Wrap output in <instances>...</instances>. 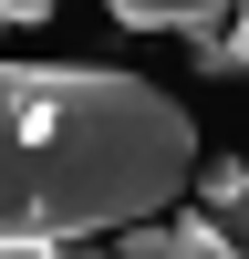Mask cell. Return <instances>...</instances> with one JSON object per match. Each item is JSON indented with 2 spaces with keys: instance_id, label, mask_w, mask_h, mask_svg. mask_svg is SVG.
<instances>
[{
  "instance_id": "6da1fadb",
  "label": "cell",
  "mask_w": 249,
  "mask_h": 259,
  "mask_svg": "<svg viewBox=\"0 0 249 259\" xmlns=\"http://www.w3.org/2000/svg\"><path fill=\"white\" fill-rule=\"evenodd\" d=\"M11 114V166H0V228L11 239H104L145 228L197 187V135L187 114L135 73L94 62H11L0 73Z\"/></svg>"
},
{
  "instance_id": "7a4b0ae2",
  "label": "cell",
  "mask_w": 249,
  "mask_h": 259,
  "mask_svg": "<svg viewBox=\"0 0 249 259\" xmlns=\"http://www.w3.org/2000/svg\"><path fill=\"white\" fill-rule=\"evenodd\" d=\"M124 259H249V239H228L218 218H145L124 228Z\"/></svg>"
},
{
  "instance_id": "3957f363",
  "label": "cell",
  "mask_w": 249,
  "mask_h": 259,
  "mask_svg": "<svg viewBox=\"0 0 249 259\" xmlns=\"http://www.w3.org/2000/svg\"><path fill=\"white\" fill-rule=\"evenodd\" d=\"M104 11H114L124 31H218L228 0H104Z\"/></svg>"
},
{
  "instance_id": "277c9868",
  "label": "cell",
  "mask_w": 249,
  "mask_h": 259,
  "mask_svg": "<svg viewBox=\"0 0 249 259\" xmlns=\"http://www.w3.org/2000/svg\"><path fill=\"white\" fill-rule=\"evenodd\" d=\"M197 207L228 228V239H249V166L239 156H218V166H197Z\"/></svg>"
},
{
  "instance_id": "5b68a950",
  "label": "cell",
  "mask_w": 249,
  "mask_h": 259,
  "mask_svg": "<svg viewBox=\"0 0 249 259\" xmlns=\"http://www.w3.org/2000/svg\"><path fill=\"white\" fill-rule=\"evenodd\" d=\"M228 73H249V0H239V21H228Z\"/></svg>"
},
{
  "instance_id": "8992f818",
  "label": "cell",
  "mask_w": 249,
  "mask_h": 259,
  "mask_svg": "<svg viewBox=\"0 0 249 259\" xmlns=\"http://www.w3.org/2000/svg\"><path fill=\"white\" fill-rule=\"evenodd\" d=\"M0 11H11V21H42V11H52V0H0Z\"/></svg>"
}]
</instances>
